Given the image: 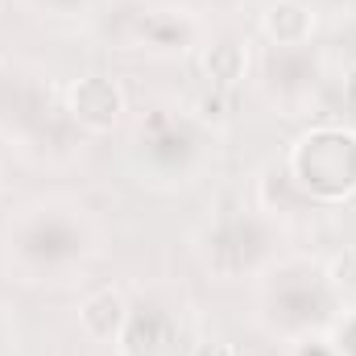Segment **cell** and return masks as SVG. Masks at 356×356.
Returning <instances> with one entry per match:
<instances>
[{"label": "cell", "mask_w": 356, "mask_h": 356, "mask_svg": "<svg viewBox=\"0 0 356 356\" xmlns=\"http://www.w3.org/2000/svg\"><path fill=\"white\" fill-rule=\"evenodd\" d=\"M327 286L340 294V298H353L356 302V249H344L327 261Z\"/></svg>", "instance_id": "obj_8"}, {"label": "cell", "mask_w": 356, "mask_h": 356, "mask_svg": "<svg viewBox=\"0 0 356 356\" xmlns=\"http://www.w3.org/2000/svg\"><path fill=\"white\" fill-rule=\"evenodd\" d=\"M261 33L273 46H286V50L307 46L315 33V8L302 0H269L261 13Z\"/></svg>", "instance_id": "obj_3"}, {"label": "cell", "mask_w": 356, "mask_h": 356, "mask_svg": "<svg viewBox=\"0 0 356 356\" xmlns=\"http://www.w3.org/2000/svg\"><path fill=\"white\" fill-rule=\"evenodd\" d=\"M294 356H336V348H332V340H302V344H294Z\"/></svg>", "instance_id": "obj_12"}, {"label": "cell", "mask_w": 356, "mask_h": 356, "mask_svg": "<svg viewBox=\"0 0 356 356\" xmlns=\"http://www.w3.org/2000/svg\"><path fill=\"white\" fill-rule=\"evenodd\" d=\"M191 112L203 120V124H232V116H236V91H224V88H207L199 91L195 99H191Z\"/></svg>", "instance_id": "obj_7"}, {"label": "cell", "mask_w": 356, "mask_h": 356, "mask_svg": "<svg viewBox=\"0 0 356 356\" xmlns=\"http://www.w3.org/2000/svg\"><path fill=\"white\" fill-rule=\"evenodd\" d=\"M120 356H162L175 344V323L166 311H129V323L120 332Z\"/></svg>", "instance_id": "obj_4"}, {"label": "cell", "mask_w": 356, "mask_h": 356, "mask_svg": "<svg viewBox=\"0 0 356 356\" xmlns=\"http://www.w3.org/2000/svg\"><path fill=\"white\" fill-rule=\"evenodd\" d=\"M332 348H336V356H356V311L340 319V327L332 336Z\"/></svg>", "instance_id": "obj_9"}, {"label": "cell", "mask_w": 356, "mask_h": 356, "mask_svg": "<svg viewBox=\"0 0 356 356\" xmlns=\"http://www.w3.org/2000/svg\"><path fill=\"white\" fill-rule=\"evenodd\" d=\"M199 67H203L207 88L236 91V83H241V79H245V71H249V50H245L241 42L224 38V42H211V46L203 50Z\"/></svg>", "instance_id": "obj_5"}, {"label": "cell", "mask_w": 356, "mask_h": 356, "mask_svg": "<svg viewBox=\"0 0 356 356\" xmlns=\"http://www.w3.org/2000/svg\"><path fill=\"white\" fill-rule=\"evenodd\" d=\"M67 112L88 133H112L124 116V91L108 75H88L67 91Z\"/></svg>", "instance_id": "obj_2"}, {"label": "cell", "mask_w": 356, "mask_h": 356, "mask_svg": "<svg viewBox=\"0 0 356 356\" xmlns=\"http://www.w3.org/2000/svg\"><path fill=\"white\" fill-rule=\"evenodd\" d=\"M344 108L356 116V63L348 67V75H344Z\"/></svg>", "instance_id": "obj_13"}, {"label": "cell", "mask_w": 356, "mask_h": 356, "mask_svg": "<svg viewBox=\"0 0 356 356\" xmlns=\"http://www.w3.org/2000/svg\"><path fill=\"white\" fill-rule=\"evenodd\" d=\"M191 356H241L236 353V344H228V340H203V344H195Z\"/></svg>", "instance_id": "obj_11"}, {"label": "cell", "mask_w": 356, "mask_h": 356, "mask_svg": "<svg viewBox=\"0 0 356 356\" xmlns=\"http://www.w3.org/2000/svg\"><path fill=\"white\" fill-rule=\"evenodd\" d=\"M290 178L323 203L356 195V133L344 124H315L290 145Z\"/></svg>", "instance_id": "obj_1"}, {"label": "cell", "mask_w": 356, "mask_h": 356, "mask_svg": "<svg viewBox=\"0 0 356 356\" xmlns=\"http://www.w3.org/2000/svg\"><path fill=\"white\" fill-rule=\"evenodd\" d=\"M79 323L91 340H120V332L129 323V307L116 290H99L79 307Z\"/></svg>", "instance_id": "obj_6"}, {"label": "cell", "mask_w": 356, "mask_h": 356, "mask_svg": "<svg viewBox=\"0 0 356 356\" xmlns=\"http://www.w3.org/2000/svg\"><path fill=\"white\" fill-rule=\"evenodd\" d=\"M145 29H149L162 46H178V42H182V25H178L175 17H149Z\"/></svg>", "instance_id": "obj_10"}]
</instances>
